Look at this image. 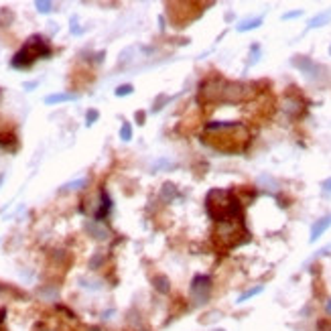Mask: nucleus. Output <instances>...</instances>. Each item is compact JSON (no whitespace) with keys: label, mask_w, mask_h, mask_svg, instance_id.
<instances>
[{"label":"nucleus","mask_w":331,"mask_h":331,"mask_svg":"<svg viewBox=\"0 0 331 331\" xmlns=\"http://www.w3.org/2000/svg\"><path fill=\"white\" fill-rule=\"evenodd\" d=\"M205 136L207 142L222 152H238L242 150L248 140H250V132L246 126H242L240 122H207L205 124Z\"/></svg>","instance_id":"1"},{"label":"nucleus","mask_w":331,"mask_h":331,"mask_svg":"<svg viewBox=\"0 0 331 331\" xmlns=\"http://www.w3.org/2000/svg\"><path fill=\"white\" fill-rule=\"evenodd\" d=\"M205 209L207 215L215 222L240 217V201L226 189H211L205 197Z\"/></svg>","instance_id":"2"},{"label":"nucleus","mask_w":331,"mask_h":331,"mask_svg":"<svg viewBox=\"0 0 331 331\" xmlns=\"http://www.w3.org/2000/svg\"><path fill=\"white\" fill-rule=\"evenodd\" d=\"M238 234H244L240 217H232V219H226V222H219V228L215 232V236L222 240L226 246H236L238 244Z\"/></svg>","instance_id":"3"},{"label":"nucleus","mask_w":331,"mask_h":331,"mask_svg":"<svg viewBox=\"0 0 331 331\" xmlns=\"http://www.w3.org/2000/svg\"><path fill=\"white\" fill-rule=\"evenodd\" d=\"M191 297L197 301V303H205L209 299V293H211V278L205 276V274H197L193 280H191Z\"/></svg>","instance_id":"4"},{"label":"nucleus","mask_w":331,"mask_h":331,"mask_svg":"<svg viewBox=\"0 0 331 331\" xmlns=\"http://www.w3.org/2000/svg\"><path fill=\"white\" fill-rule=\"evenodd\" d=\"M25 47L39 59V57H43V59H47L49 55H51V47H49V43L43 39L41 35H33V37H29L27 39V43H25Z\"/></svg>","instance_id":"5"},{"label":"nucleus","mask_w":331,"mask_h":331,"mask_svg":"<svg viewBox=\"0 0 331 331\" xmlns=\"http://www.w3.org/2000/svg\"><path fill=\"white\" fill-rule=\"evenodd\" d=\"M291 63L295 65L297 69H301L307 77H317L319 73H323V67H321V65H317L313 59L303 57V55H297L295 59H291Z\"/></svg>","instance_id":"6"},{"label":"nucleus","mask_w":331,"mask_h":331,"mask_svg":"<svg viewBox=\"0 0 331 331\" xmlns=\"http://www.w3.org/2000/svg\"><path fill=\"white\" fill-rule=\"evenodd\" d=\"M35 61H37V57H35L27 47H23L20 51L14 53V57L10 59V65H12L14 69H29Z\"/></svg>","instance_id":"7"},{"label":"nucleus","mask_w":331,"mask_h":331,"mask_svg":"<svg viewBox=\"0 0 331 331\" xmlns=\"http://www.w3.org/2000/svg\"><path fill=\"white\" fill-rule=\"evenodd\" d=\"M329 228H331V213L325 215V217H321V219H317V222L311 226V238H309V240H311V242H317Z\"/></svg>","instance_id":"8"},{"label":"nucleus","mask_w":331,"mask_h":331,"mask_svg":"<svg viewBox=\"0 0 331 331\" xmlns=\"http://www.w3.org/2000/svg\"><path fill=\"white\" fill-rule=\"evenodd\" d=\"M79 100V94H73V92H57V94H49L45 98V104L47 106H53V104H63V102H75Z\"/></svg>","instance_id":"9"},{"label":"nucleus","mask_w":331,"mask_h":331,"mask_svg":"<svg viewBox=\"0 0 331 331\" xmlns=\"http://www.w3.org/2000/svg\"><path fill=\"white\" fill-rule=\"evenodd\" d=\"M331 23V8L329 10H321L319 14H315L311 20H309V25H307V31H311V29H319V27H325Z\"/></svg>","instance_id":"10"},{"label":"nucleus","mask_w":331,"mask_h":331,"mask_svg":"<svg viewBox=\"0 0 331 331\" xmlns=\"http://www.w3.org/2000/svg\"><path fill=\"white\" fill-rule=\"evenodd\" d=\"M262 23H264L262 16H254V18H246V20H242V23H238L236 29H238V33H248V31L262 27Z\"/></svg>","instance_id":"11"},{"label":"nucleus","mask_w":331,"mask_h":331,"mask_svg":"<svg viewBox=\"0 0 331 331\" xmlns=\"http://www.w3.org/2000/svg\"><path fill=\"white\" fill-rule=\"evenodd\" d=\"M110 209H112V201H110L108 193L102 191V193H100V209L96 211V219H98V222H102V219L110 213Z\"/></svg>","instance_id":"12"},{"label":"nucleus","mask_w":331,"mask_h":331,"mask_svg":"<svg viewBox=\"0 0 331 331\" xmlns=\"http://www.w3.org/2000/svg\"><path fill=\"white\" fill-rule=\"evenodd\" d=\"M264 291V286L262 284H258V286H252V289H248L246 293H242L238 299H236V303H246L248 299H252V297H256V295H260Z\"/></svg>","instance_id":"13"},{"label":"nucleus","mask_w":331,"mask_h":331,"mask_svg":"<svg viewBox=\"0 0 331 331\" xmlns=\"http://www.w3.org/2000/svg\"><path fill=\"white\" fill-rule=\"evenodd\" d=\"M152 284H154V289H157L159 293H163V295H167V293L171 291V286H169V278H167V276H154Z\"/></svg>","instance_id":"14"},{"label":"nucleus","mask_w":331,"mask_h":331,"mask_svg":"<svg viewBox=\"0 0 331 331\" xmlns=\"http://www.w3.org/2000/svg\"><path fill=\"white\" fill-rule=\"evenodd\" d=\"M85 228L90 230V232L94 234V238H98V240H106V238H108V230L102 228V226H98V224H87Z\"/></svg>","instance_id":"15"},{"label":"nucleus","mask_w":331,"mask_h":331,"mask_svg":"<svg viewBox=\"0 0 331 331\" xmlns=\"http://www.w3.org/2000/svg\"><path fill=\"white\" fill-rule=\"evenodd\" d=\"M35 8L41 12V14H49V12H53V2H49V0H37L35 2Z\"/></svg>","instance_id":"16"},{"label":"nucleus","mask_w":331,"mask_h":331,"mask_svg":"<svg viewBox=\"0 0 331 331\" xmlns=\"http://www.w3.org/2000/svg\"><path fill=\"white\" fill-rule=\"evenodd\" d=\"M85 185H87L85 179H75V181L65 183V185L61 187V191H73V189H81V187H85Z\"/></svg>","instance_id":"17"},{"label":"nucleus","mask_w":331,"mask_h":331,"mask_svg":"<svg viewBox=\"0 0 331 331\" xmlns=\"http://www.w3.org/2000/svg\"><path fill=\"white\" fill-rule=\"evenodd\" d=\"M120 138L124 142L132 140V126H130V122H122V126H120Z\"/></svg>","instance_id":"18"},{"label":"nucleus","mask_w":331,"mask_h":331,"mask_svg":"<svg viewBox=\"0 0 331 331\" xmlns=\"http://www.w3.org/2000/svg\"><path fill=\"white\" fill-rule=\"evenodd\" d=\"M132 92H134V87H132L130 83H124V85H118L116 90H114V94L118 96V98H122V96H130Z\"/></svg>","instance_id":"19"},{"label":"nucleus","mask_w":331,"mask_h":331,"mask_svg":"<svg viewBox=\"0 0 331 331\" xmlns=\"http://www.w3.org/2000/svg\"><path fill=\"white\" fill-rule=\"evenodd\" d=\"M98 118H100V112H98V110H87V114H85V126L96 124Z\"/></svg>","instance_id":"20"},{"label":"nucleus","mask_w":331,"mask_h":331,"mask_svg":"<svg viewBox=\"0 0 331 331\" xmlns=\"http://www.w3.org/2000/svg\"><path fill=\"white\" fill-rule=\"evenodd\" d=\"M79 282H81L83 289H94V291H98L100 286H102V284H100V282H96V280H94V282H90V280H85V278H81Z\"/></svg>","instance_id":"21"},{"label":"nucleus","mask_w":331,"mask_h":331,"mask_svg":"<svg viewBox=\"0 0 331 331\" xmlns=\"http://www.w3.org/2000/svg\"><path fill=\"white\" fill-rule=\"evenodd\" d=\"M299 16H303V10H291V12H284L280 18H282V20H293V18H299Z\"/></svg>","instance_id":"22"},{"label":"nucleus","mask_w":331,"mask_h":331,"mask_svg":"<svg viewBox=\"0 0 331 331\" xmlns=\"http://www.w3.org/2000/svg\"><path fill=\"white\" fill-rule=\"evenodd\" d=\"M69 31H71L73 35H81V33H83V29H81V27H77V16H71V25H69Z\"/></svg>","instance_id":"23"},{"label":"nucleus","mask_w":331,"mask_h":331,"mask_svg":"<svg viewBox=\"0 0 331 331\" xmlns=\"http://www.w3.org/2000/svg\"><path fill=\"white\" fill-rule=\"evenodd\" d=\"M321 187H323V193H325V195H331V177H329V179H325Z\"/></svg>","instance_id":"24"},{"label":"nucleus","mask_w":331,"mask_h":331,"mask_svg":"<svg viewBox=\"0 0 331 331\" xmlns=\"http://www.w3.org/2000/svg\"><path fill=\"white\" fill-rule=\"evenodd\" d=\"M100 262H102V254H98V256H96V258H94V260L90 262V268H94V270H96V268H98V264H100Z\"/></svg>","instance_id":"25"},{"label":"nucleus","mask_w":331,"mask_h":331,"mask_svg":"<svg viewBox=\"0 0 331 331\" xmlns=\"http://www.w3.org/2000/svg\"><path fill=\"white\" fill-rule=\"evenodd\" d=\"M23 87H25V90H33V87H37V81H29V83H25Z\"/></svg>","instance_id":"26"},{"label":"nucleus","mask_w":331,"mask_h":331,"mask_svg":"<svg viewBox=\"0 0 331 331\" xmlns=\"http://www.w3.org/2000/svg\"><path fill=\"white\" fill-rule=\"evenodd\" d=\"M136 120H138V124H144L142 120H144V114L142 112H136Z\"/></svg>","instance_id":"27"},{"label":"nucleus","mask_w":331,"mask_h":331,"mask_svg":"<svg viewBox=\"0 0 331 331\" xmlns=\"http://www.w3.org/2000/svg\"><path fill=\"white\" fill-rule=\"evenodd\" d=\"M325 311H327V315H331V299L325 303Z\"/></svg>","instance_id":"28"},{"label":"nucleus","mask_w":331,"mask_h":331,"mask_svg":"<svg viewBox=\"0 0 331 331\" xmlns=\"http://www.w3.org/2000/svg\"><path fill=\"white\" fill-rule=\"evenodd\" d=\"M4 183V175H0V185H2Z\"/></svg>","instance_id":"29"},{"label":"nucleus","mask_w":331,"mask_h":331,"mask_svg":"<svg viewBox=\"0 0 331 331\" xmlns=\"http://www.w3.org/2000/svg\"><path fill=\"white\" fill-rule=\"evenodd\" d=\"M329 55H331V45H329Z\"/></svg>","instance_id":"30"},{"label":"nucleus","mask_w":331,"mask_h":331,"mask_svg":"<svg viewBox=\"0 0 331 331\" xmlns=\"http://www.w3.org/2000/svg\"><path fill=\"white\" fill-rule=\"evenodd\" d=\"M215 331H224V329H215Z\"/></svg>","instance_id":"31"}]
</instances>
